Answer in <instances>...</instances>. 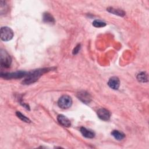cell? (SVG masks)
I'll use <instances>...</instances> for the list:
<instances>
[{"label":"cell","instance_id":"cell-10","mask_svg":"<svg viewBox=\"0 0 149 149\" xmlns=\"http://www.w3.org/2000/svg\"><path fill=\"white\" fill-rule=\"evenodd\" d=\"M80 131L81 133L82 134V135L86 138L92 139V138L94 137V136H95V133L93 131L87 129V128H86L84 127H80Z\"/></svg>","mask_w":149,"mask_h":149},{"label":"cell","instance_id":"cell-4","mask_svg":"<svg viewBox=\"0 0 149 149\" xmlns=\"http://www.w3.org/2000/svg\"><path fill=\"white\" fill-rule=\"evenodd\" d=\"M28 73L24 71H17L12 73H1V77L5 79H19L23 77L26 76Z\"/></svg>","mask_w":149,"mask_h":149},{"label":"cell","instance_id":"cell-14","mask_svg":"<svg viewBox=\"0 0 149 149\" xmlns=\"http://www.w3.org/2000/svg\"><path fill=\"white\" fill-rule=\"evenodd\" d=\"M137 79L141 83H146L148 81V74L144 72H141L137 75Z\"/></svg>","mask_w":149,"mask_h":149},{"label":"cell","instance_id":"cell-11","mask_svg":"<svg viewBox=\"0 0 149 149\" xmlns=\"http://www.w3.org/2000/svg\"><path fill=\"white\" fill-rule=\"evenodd\" d=\"M107 10L109 12L119 16H124L125 15V12L123 10L119 9H116L112 7H109L107 9Z\"/></svg>","mask_w":149,"mask_h":149},{"label":"cell","instance_id":"cell-7","mask_svg":"<svg viewBox=\"0 0 149 149\" xmlns=\"http://www.w3.org/2000/svg\"><path fill=\"white\" fill-rule=\"evenodd\" d=\"M77 96L81 101L85 104H88L91 101V95L85 91H81L79 92Z\"/></svg>","mask_w":149,"mask_h":149},{"label":"cell","instance_id":"cell-5","mask_svg":"<svg viewBox=\"0 0 149 149\" xmlns=\"http://www.w3.org/2000/svg\"><path fill=\"white\" fill-rule=\"evenodd\" d=\"M72 104V100L71 97L68 95H63L59 98L58 101V106L62 109H68L71 107Z\"/></svg>","mask_w":149,"mask_h":149},{"label":"cell","instance_id":"cell-6","mask_svg":"<svg viewBox=\"0 0 149 149\" xmlns=\"http://www.w3.org/2000/svg\"><path fill=\"white\" fill-rule=\"evenodd\" d=\"M97 115L100 119L107 121L110 119L111 113L105 108H100L97 111Z\"/></svg>","mask_w":149,"mask_h":149},{"label":"cell","instance_id":"cell-12","mask_svg":"<svg viewBox=\"0 0 149 149\" xmlns=\"http://www.w3.org/2000/svg\"><path fill=\"white\" fill-rule=\"evenodd\" d=\"M111 135L117 140H122L125 137V135L124 133L117 130H113L111 132Z\"/></svg>","mask_w":149,"mask_h":149},{"label":"cell","instance_id":"cell-16","mask_svg":"<svg viewBox=\"0 0 149 149\" xmlns=\"http://www.w3.org/2000/svg\"><path fill=\"white\" fill-rule=\"evenodd\" d=\"M106 23L100 20H95L93 22V26L95 27H103L106 26Z\"/></svg>","mask_w":149,"mask_h":149},{"label":"cell","instance_id":"cell-9","mask_svg":"<svg viewBox=\"0 0 149 149\" xmlns=\"http://www.w3.org/2000/svg\"><path fill=\"white\" fill-rule=\"evenodd\" d=\"M57 120L59 123V124H61L64 127H68L71 125L70 120L63 115H62V114L58 115L57 116Z\"/></svg>","mask_w":149,"mask_h":149},{"label":"cell","instance_id":"cell-2","mask_svg":"<svg viewBox=\"0 0 149 149\" xmlns=\"http://www.w3.org/2000/svg\"><path fill=\"white\" fill-rule=\"evenodd\" d=\"M0 61L1 66L3 68H8L10 66L12 59L8 53L4 49L0 51Z\"/></svg>","mask_w":149,"mask_h":149},{"label":"cell","instance_id":"cell-1","mask_svg":"<svg viewBox=\"0 0 149 149\" xmlns=\"http://www.w3.org/2000/svg\"><path fill=\"white\" fill-rule=\"evenodd\" d=\"M51 68H42L32 70L27 73L26 77L22 81L24 84H30L38 80V79L45 73L51 70Z\"/></svg>","mask_w":149,"mask_h":149},{"label":"cell","instance_id":"cell-17","mask_svg":"<svg viewBox=\"0 0 149 149\" xmlns=\"http://www.w3.org/2000/svg\"><path fill=\"white\" fill-rule=\"evenodd\" d=\"M80 44L77 45L75 47V48L73 49V55L77 54L79 52V50H80Z\"/></svg>","mask_w":149,"mask_h":149},{"label":"cell","instance_id":"cell-8","mask_svg":"<svg viewBox=\"0 0 149 149\" xmlns=\"http://www.w3.org/2000/svg\"><path fill=\"white\" fill-rule=\"evenodd\" d=\"M108 86L113 90H118L120 86V80L118 77L113 76L108 81Z\"/></svg>","mask_w":149,"mask_h":149},{"label":"cell","instance_id":"cell-15","mask_svg":"<svg viewBox=\"0 0 149 149\" xmlns=\"http://www.w3.org/2000/svg\"><path fill=\"white\" fill-rule=\"evenodd\" d=\"M16 116L20 119V120H22V121H23V122H27V123H30V122H31V120L28 118H27L25 115H23L20 112H19V111H17L16 112Z\"/></svg>","mask_w":149,"mask_h":149},{"label":"cell","instance_id":"cell-13","mask_svg":"<svg viewBox=\"0 0 149 149\" xmlns=\"http://www.w3.org/2000/svg\"><path fill=\"white\" fill-rule=\"evenodd\" d=\"M43 21L45 23H48L50 24L55 23L54 17L48 12H45L43 14Z\"/></svg>","mask_w":149,"mask_h":149},{"label":"cell","instance_id":"cell-3","mask_svg":"<svg viewBox=\"0 0 149 149\" xmlns=\"http://www.w3.org/2000/svg\"><path fill=\"white\" fill-rule=\"evenodd\" d=\"M13 30L9 27H2L1 28V38L4 41L10 40L13 37Z\"/></svg>","mask_w":149,"mask_h":149}]
</instances>
